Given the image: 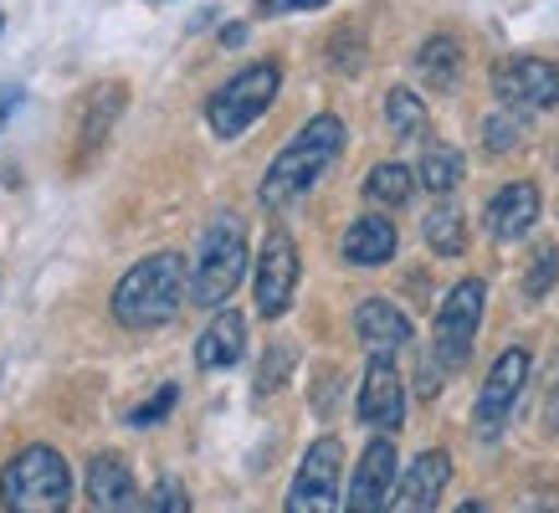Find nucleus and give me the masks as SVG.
I'll return each mask as SVG.
<instances>
[{
    "mask_svg": "<svg viewBox=\"0 0 559 513\" xmlns=\"http://www.w3.org/2000/svg\"><path fill=\"white\" fill-rule=\"evenodd\" d=\"M340 154H344V119L313 114V119L277 150V159H272L267 175H262V186H257L262 211H288L293 201H304L308 190L334 170Z\"/></svg>",
    "mask_w": 559,
    "mask_h": 513,
    "instance_id": "1",
    "label": "nucleus"
},
{
    "mask_svg": "<svg viewBox=\"0 0 559 513\" xmlns=\"http://www.w3.org/2000/svg\"><path fill=\"white\" fill-rule=\"evenodd\" d=\"M190 298V277L180 252H154L134 262L114 288V319L123 329H165Z\"/></svg>",
    "mask_w": 559,
    "mask_h": 513,
    "instance_id": "2",
    "label": "nucleus"
},
{
    "mask_svg": "<svg viewBox=\"0 0 559 513\" xmlns=\"http://www.w3.org/2000/svg\"><path fill=\"white\" fill-rule=\"evenodd\" d=\"M0 509L5 513H68L72 509V467L47 442L21 446L0 467Z\"/></svg>",
    "mask_w": 559,
    "mask_h": 513,
    "instance_id": "3",
    "label": "nucleus"
},
{
    "mask_svg": "<svg viewBox=\"0 0 559 513\" xmlns=\"http://www.w3.org/2000/svg\"><path fill=\"white\" fill-rule=\"evenodd\" d=\"M241 273H247V226H241V216L221 211L201 237V256H195V273H190V303L221 308L237 293Z\"/></svg>",
    "mask_w": 559,
    "mask_h": 513,
    "instance_id": "4",
    "label": "nucleus"
},
{
    "mask_svg": "<svg viewBox=\"0 0 559 513\" xmlns=\"http://www.w3.org/2000/svg\"><path fill=\"white\" fill-rule=\"evenodd\" d=\"M277 87H283L277 62H252V68H241L237 77H226V83L205 98V123H211V134L216 139H241L272 108Z\"/></svg>",
    "mask_w": 559,
    "mask_h": 513,
    "instance_id": "5",
    "label": "nucleus"
},
{
    "mask_svg": "<svg viewBox=\"0 0 559 513\" xmlns=\"http://www.w3.org/2000/svg\"><path fill=\"white\" fill-rule=\"evenodd\" d=\"M483 277H462L457 288L441 298L437 308V329H431V359H437L447 375H457L462 365L473 359V339H477V324H483Z\"/></svg>",
    "mask_w": 559,
    "mask_h": 513,
    "instance_id": "6",
    "label": "nucleus"
},
{
    "mask_svg": "<svg viewBox=\"0 0 559 513\" xmlns=\"http://www.w3.org/2000/svg\"><path fill=\"white\" fill-rule=\"evenodd\" d=\"M340 478H344V442L340 437H319L304 452L298 473H293L283 513H334L340 509Z\"/></svg>",
    "mask_w": 559,
    "mask_h": 513,
    "instance_id": "7",
    "label": "nucleus"
},
{
    "mask_svg": "<svg viewBox=\"0 0 559 513\" xmlns=\"http://www.w3.org/2000/svg\"><path fill=\"white\" fill-rule=\"evenodd\" d=\"M298 277H304V262H298V247L283 226H272L262 237V252H257V273H252V293H257V313L262 319H283L293 308V293H298Z\"/></svg>",
    "mask_w": 559,
    "mask_h": 513,
    "instance_id": "8",
    "label": "nucleus"
},
{
    "mask_svg": "<svg viewBox=\"0 0 559 513\" xmlns=\"http://www.w3.org/2000/svg\"><path fill=\"white\" fill-rule=\"evenodd\" d=\"M524 380H528V349H503V355L492 359V370H488V380H483L477 406H473V431L483 442H498V437H503L513 406H519V395H524Z\"/></svg>",
    "mask_w": 559,
    "mask_h": 513,
    "instance_id": "9",
    "label": "nucleus"
},
{
    "mask_svg": "<svg viewBox=\"0 0 559 513\" xmlns=\"http://www.w3.org/2000/svg\"><path fill=\"white\" fill-rule=\"evenodd\" d=\"M492 93L513 114H544L559 103V62L544 57H513L492 68Z\"/></svg>",
    "mask_w": 559,
    "mask_h": 513,
    "instance_id": "10",
    "label": "nucleus"
},
{
    "mask_svg": "<svg viewBox=\"0 0 559 513\" xmlns=\"http://www.w3.org/2000/svg\"><path fill=\"white\" fill-rule=\"evenodd\" d=\"M355 410H359V421L370 431H380V437H395V431L406 427V385H401V370H395L390 355H370Z\"/></svg>",
    "mask_w": 559,
    "mask_h": 513,
    "instance_id": "11",
    "label": "nucleus"
},
{
    "mask_svg": "<svg viewBox=\"0 0 559 513\" xmlns=\"http://www.w3.org/2000/svg\"><path fill=\"white\" fill-rule=\"evenodd\" d=\"M401 482V467H395V442L390 437H374L365 446V457L355 462V482H349V498H344V513H385L390 493Z\"/></svg>",
    "mask_w": 559,
    "mask_h": 513,
    "instance_id": "12",
    "label": "nucleus"
},
{
    "mask_svg": "<svg viewBox=\"0 0 559 513\" xmlns=\"http://www.w3.org/2000/svg\"><path fill=\"white\" fill-rule=\"evenodd\" d=\"M447 482H452V457H447L441 446H431V452H421V457L401 473L385 513H437Z\"/></svg>",
    "mask_w": 559,
    "mask_h": 513,
    "instance_id": "13",
    "label": "nucleus"
},
{
    "mask_svg": "<svg viewBox=\"0 0 559 513\" xmlns=\"http://www.w3.org/2000/svg\"><path fill=\"white\" fill-rule=\"evenodd\" d=\"M87 498L98 513H144V498L134 488V473L119 452H98L87 462Z\"/></svg>",
    "mask_w": 559,
    "mask_h": 513,
    "instance_id": "14",
    "label": "nucleus"
},
{
    "mask_svg": "<svg viewBox=\"0 0 559 513\" xmlns=\"http://www.w3.org/2000/svg\"><path fill=\"white\" fill-rule=\"evenodd\" d=\"M539 211H544V201H539V186H528V180H513V186H503L498 195L488 201V237L492 241H519V237H528L534 226H539Z\"/></svg>",
    "mask_w": 559,
    "mask_h": 513,
    "instance_id": "15",
    "label": "nucleus"
},
{
    "mask_svg": "<svg viewBox=\"0 0 559 513\" xmlns=\"http://www.w3.org/2000/svg\"><path fill=\"white\" fill-rule=\"evenodd\" d=\"M355 339L370 349V355H401L416 334H411V319L390 298H365L355 308Z\"/></svg>",
    "mask_w": 559,
    "mask_h": 513,
    "instance_id": "16",
    "label": "nucleus"
},
{
    "mask_svg": "<svg viewBox=\"0 0 559 513\" xmlns=\"http://www.w3.org/2000/svg\"><path fill=\"white\" fill-rule=\"evenodd\" d=\"M241 355H247V319L237 308H221L216 319L201 329V339H195V365L201 370H231Z\"/></svg>",
    "mask_w": 559,
    "mask_h": 513,
    "instance_id": "17",
    "label": "nucleus"
},
{
    "mask_svg": "<svg viewBox=\"0 0 559 513\" xmlns=\"http://www.w3.org/2000/svg\"><path fill=\"white\" fill-rule=\"evenodd\" d=\"M344 262L349 267H385L395 256V222L390 216H359L349 231H344Z\"/></svg>",
    "mask_w": 559,
    "mask_h": 513,
    "instance_id": "18",
    "label": "nucleus"
},
{
    "mask_svg": "<svg viewBox=\"0 0 559 513\" xmlns=\"http://www.w3.org/2000/svg\"><path fill=\"white\" fill-rule=\"evenodd\" d=\"M416 77H421L431 93H452L462 77V47L452 36H426L421 51H416Z\"/></svg>",
    "mask_w": 559,
    "mask_h": 513,
    "instance_id": "19",
    "label": "nucleus"
},
{
    "mask_svg": "<svg viewBox=\"0 0 559 513\" xmlns=\"http://www.w3.org/2000/svg\"><path fill=\"white\" fill-rule=\"evenodd\" d=\"M416 186H421V180H416V170H406V165L385 159V165H374V170L365 175V201L395 211V205L411 201V190H416Z\"/></svg>",
    "mask_w": 559,
    "mask_h": 513,
    "instance_id": "20",
    "label": "nucleus"
},
{
    "mask_svg": "<svg viewBox=\"0 0 559 513\" xmlns=\"http://www.w3.org/2000/svg\"><path fill=\"white\" fill-rule=\"evenodd\" d=\"M462 154L452 150V144H426L421 150V165H416V180H421L431 195H452V190L462 186Z\"/></svg>",
    "mask_w": 559,
    "mask_h": 513,
    "instance_id": "21",
    "label": "nucleus"
},
{
    "mask_svg": "<svg viewBox=\"0 0 559 513\" xmlns=\"http://www.w3.org/2000/svg\"><path fill=\"white\" fill-rule=\"evenodd\" d=\"M421 231H426V247H431L437 256H457L462 247H467V216L447 201H441L437 211H426Z\"/></svg>",
    "mask_w": 559,
    "mask_h": 513,
    "instance_id": "22",
    "label": "nucleus"
},
{
    "mask_svg": "<svg viewBox=\"0 0 559 513\" xmlns=\"http://www.w3.org/2000/svg\"><path fill=\"white\" fill-rule=\"evenodd\" d=\"M385 123L395 139H426L431 134V119H426V103L411 93V87H390L385 93Z\"/></svg>",
    "mask_w": 559,
    "mask_h": 513,
    "instance_id": "23",
    "label": "nucleus"
},
{
    "mask_svg": "<svg viewBox=\"0 0 559 513\" xmlns=\"http://www.w3.org/2000/svg\"><path fill=\"white\" fill-rule=\"evenodd\" d=\"M555 283H559V247L544 241L539 252H534V262H528V273H524V298H544Z\"/></svg>",
    "mask_w": 559,
    "mask_h": 513,
    "instance_id": "24",
    "label": "nucleus"
},
{
    "mask_svg": "<svg viewBox=\"0 0 559 513\" xmlns=\"http://www.w3.org/2000/svg\"><path fill=\"white\" fill-rule=\"evenodd\" d=\"M175 401H180V385H159V391H154L150 401H144V406L129 410V427H134V431L159 427V421H165V416L175 410Z\"/></svg>",
    "mask_w": 559,
    "mask_h": 513,
    "instance_id": "25",
    "label": "nucleus"
},
{
    "mask_svg": "<svg viewBox=\"0 0 559 513\" xmlns=\"http://www.w3.org/2000/svg\"><path fill=\"white\" fill-rule=\"evenodd\" d=\"M144 513H190V488L165 473V478L150 488V498H144Z\"/></svg>",
    "mask_w": 559,
    "mask_h": 513,
    "instance_id": "26",
    "label": "nucleus"
},
{
    "mask_svg": "<svg viewBox=\"0 0 559 513\" xmlns=\"http://www.w3.org/2000/svg\"><path fill=\"white\" fill-rule=\"evenodd\" d=\"M519 134H524V123H519V114H492V119L483 123V144H488L492 154L519 150Z\"/></svg>",
    "mask_w": 559,
    "mask_h": 513,
    "instance_id": "27",
    "label": "nucleus"
},
{
    "mask_svg": "<svg viewBox=\"0 0 559 513\" xmlns=\"http://www.w3.org/2000/svg\"><path fill=\"white\" fill-rule=\"evenodd\" d=\"M288 370H293V349H288V344H277V349L267 355V365H262V375H257V395H272L277 385H283V375H288Z\"/></svg>",
    "mask_w": 559,
    "mask_h": 513,
    "instance_id": "28",
    "label": "nucleus"
},
{
    "mask_svg": "<svg viewBox=\"0 0 559 513\" xmlns=\"http://www.w3.org/2000/svg\"><path fill=\"white\" fill-rule=\"evenodd\" d=\"M544 427L559 431V349L549 359V380H544Z\"/></svg>",
    "mask_w": 559,
    "mask_h": 513,
    "instance_id": "29",
    "label": "nucleus"
},
{
    "mask_svg": "<svg viewBox=\"0 0 559 513\" xmlns=\"http://www.w3.org/2000/svg\"><path fill=\"white\" fill-rule=\"evenodd\" d=\"M329 0H257L262 16H293V11H323Z\"/></svg>",
    "mask_w": 559,
    "mask_h": 513,
    "instance_id": "30",
    "label": "nucleus"
},
{
    "mask_svg": "<svg viewBox=\"0 0 559 513\" xmlns=\"http://www.w3.org/2000/svg\"><path fill=\"white\" fill-rule=\"evenodd\" d=\"M16 108H21V87H0V134H5V123H11Z\"/></svg>",
    "mask_w": 559,
    "mask_h": 513,
    "instance_id": "31",
    "label": "nucleus"
},
{
    "mask_svg": "<svg viewBox=\"0 0 559 513\" xmlns=\"http://www.w3.org/2000/svg\"><path fill=\"white\" fill-rule=\"evenodd\" d=\"M221 41H226V47H241V41H247V26H226V32H221Z\"/></svg>",
    "mask_w": 559,
    "mask_h": 513,
    "instance_id": "32",
    "label": "nucleus"
},
{
    "mask_svg": "<svg viewBox=\"0 0 559 513\" xmlns=\"http://www.w3.org/2000/svg\"><path fill=\"white\" fill-rule=\"evenodd\" d=\"M457 513H488V503H477V498H467V503H462Z\"/></svg>",
    "mask_w": 559,
    "mask_h": 513,
    "instance_id": "33",
    "label": "nucleus"
},
{
    "mask_svg": "<svg viewBox=\"0 0 559 513\" xmlns=\"http://www.w3.org/2000/svg\"><path fill=\"white\" fill-rule=\"evenodd\" d=\"M0 32H5V11H0Z\"/></svg>",
    "mask_w": 559,
    "mask_h": 513,
    "instance_id": "34",
    "label": "nucleus"
}]
</instances>
